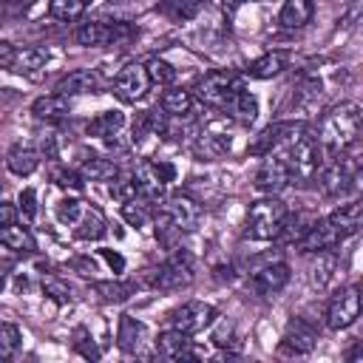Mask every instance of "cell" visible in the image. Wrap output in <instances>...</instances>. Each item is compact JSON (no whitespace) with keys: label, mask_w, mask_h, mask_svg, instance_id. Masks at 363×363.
I'll return each mask as SVG.
<instances>
[{"label":"cell","mask_w":363,"mask_h":363,"mask_svg":"<svg viewBox=\"0 0 363 363\" xmlns=\"http://www.w3.org/2000/svg\"><path fill=\"white\" fill-rule=\"evenodd\" d=\"M360 122H363V111L357 102H340L335 105L323 119H320V136H318V145L326 150V153H340L346 150L349 145L357 142L360 136Z\"/></svg>","instance_id":"cell-1"},{"label":"cell","mask_w":363,"mask_h":363,"mask_svg":"<svg viewBox=\"0 0 363 363\" xmlns=\"http://www.w3.org/2000/svg\"><path fill=\"white\" fill-rule=\"evenodd\" d=\"M286 218V204L275 196L258 199L247 213V235L255 241H275Z\"/></svg>","instance_id":"cell-2"},{"label":"cell","mask_w":363,"mask_h":363,"mask_svg":"<svg viewBox=\"0 0 363 363\" xmlns=\"http://www.w3.org/2000/svg\"><path fill=\"white\" fill-rule=\"evenodd\" d=\"M196 278V258L187 250H173L150 275V286L162 292H176L190 286Z\"/></svg>","instance_id":"cell-3"},{"label":"cell","mask_w":363,"mask_h":363,"mask_svg":"<svg viewBox=\"0 0 363 363\" xmlns=\"http://www.w3.org/2000/svg\"><path fill=\"white\" fill-rule=\"evenodd\" d=\"M241 88V79L233 74V71H227V68H218V71H207L199 82H196V96L204 102V105H210V108H224L230 99H233V94Z\"/></svg>","instance_id":"cell-4"},{"label":"cell","mask_w":363,"mask_h":363,"mask_svg":"<svg viewBox=\"0 0 363 363\" xmlns=\"http://www.w3.org/2000/svg\"><path fill=\"white\" fill-rule=\"evenodd\" d=\"M309 128L303 122H275L269 128H264L247 147L250 156H267V153H281L284 147H289L301 133H306Z\"/></svg>","instance_id":"cell-5"},{"label":"cell","mask_w":363,"mask_h":363,"mask_svg":"<svg viewBox=\"0 0 363 363\" xmlns=\"http://www.w3.org/2000/svg\"><path fill=\"white\" fill-rule=\"evenodd\" d=\"M173 176H176V170L167 162H139V167L133 170L136 190L150 204L164 196V187H167V182H173Z\"/></svg>","instance_id":"cell-6"},{"label":"cell","mask_w":363,"mask_h":363,"mask_svg":"<svg viewBox=\"0 0 363 363\" xmlns=\"http://www.w3.org/2000/svg\"><path fill=\"white\" fill-rule=\"evenodd\" d=\"M354 179H357V159H354V156L349 153V147H346V150L335 153V159L323 167V173H320V187H323L326 196H343V193L354 184Z\"/></svg>","instance_id":"cell-7"},{"label":"cell","mask_w":363,"mask_h":363,"mask_svg":"<svg viewBox=\"0 0 363 363\" xmlns=\"http://www.w3.org/2000/svg\"><path fill=\"white\" fill-rule=\"evenodd\" d=\"M216 306L207 303V301H187L182 306H176L170 315H167V323L170 329H179L184 335H199L204 332L213 320H216Z\"/></svg>","instance_id":"cell-8"},{"label":"cell","mask_w":363,"mask_h":363,"mask_svg":"<svg viewBox=\"0 0 363 363\" xmlns=\"http://www.w3.org/2000/svg\"><path fill=\"white\" fill-rule=\"evenodd\" d=\"M360 315V292L357 286H346L340 289L329 306H326V326L332 332H340V329H349Z\"/></svg>","instance_id":"cell-9"},{"label":"cell","mask_w":363,"mask_h":363,"mask_svg":"<svg viewBox=\"0 0 363 363\" xmlns=\"http://www.w3.org/2000/svg\"><path fill=\"white\" fill-rule=\"evenodd\" d=\"M113 94L122 99V102H128V105H133V102H139L145 94H147V88H150V79H147V71H145V65L142 62H130V65H125L116 77H113Z\"/></svg>","instance_id":"cell-10"},{"label":"cell","mask_w":363,"mask_h":363,"mask_svg":"<svg viewBox=\"0 0 363 363\" xmlns=\"http://www.w3.org/2000/svg\"><path fill=\"white\" fill-rule=\"evenodd\" d=\"M264 162L258 164V170H255V187L261 190V193H267V196H278L289 182H292V173H289V167H286V162L281 159V156H275V153H267V156H261Z\"/></svg>","instance_id":"cell-11"},{"label":"cell","mask_w":363,"mask_h":363,"mask_svg":"<svg viewBox=\"0 0 363 363\" xmlns=\"http://www.w3.org/2000/svg\"><path fill=\"white\" fill-rule=\"evenodd\" d=\"M130 34V28L125 23H102V20H88L77 28V43L88 45V48H99V45H111L119 43Z\"/></svg>","instance_id":"cell-12"},{"label":"cell","mask_w":363,"mask_h":363,"mask_svg":"<svg viewBox=\"0 0 363 363\" xmlns=\"http://www.w3.org/2000/svg\"><path fill=\"white\" fill-rule=\"evenodd\" d=\"M340 241H346L340 235V230L329 221V218H318L309 224V230L295 241L301 252H320V250H335Z\"/></svg>","instance_id":"cell-13"},{"label":"cell","mask_w":363,"mask_h":363,"mask_svg":"<svg viewBox=\"0 0 363 363\" xmlns=\"http://www.w3.org/2000/svg\"><path fill=\"white\" fill-rule=\"evenodd\" d=\"M318 343V332L312 329V323H306L303 318H292L284 337H281V352L284 354H309Z\"/></svg>","instance_id":"cell-14"},{"label":"cell","mask_w":363,"mask_h":363,"mask_svg":"<svg viewBox=\"0 0 363 363\" xmlns=\"http://www.w3.org/2000/svg\"><path fill=\"white\" fill-rule=\"evenodd\" d=\"M193 335H184V332H179V329H167V332H162L159 337H156V354L162 357V360H193L199 352L193 349V340H190Z\"/></svg>","instance_id":"cell-15"},{"label":"cell","mask_w":363,"mask_h":363,"mask_svg":"<svg viewBox=\"0 0 363 363\" xmlns=\"http://www.w3.org/2000/svg\"><path fill=\"white\" fill-rule=\"evenodd\" d=\"M162 213H164L182 233L196 230L199 221H201V207H199L190 196H173V199H167L164 207H162Z\"/></svg>","instance_id":"cell-16"},{"label":"cell","mask_w":363,"mask_h":363,"mask_svg":"<svg viewBox=\"0 0 363 363\" xmlns=\"http://www.w3.org/2000/svg\"><path fill=\"white\" fill-rule=\"evenodd\" d=\"M96 91H102V77L96 74V71H91V68H77V71H68L60 82H57V88H54V94H62V96H77V94H96Z\"/></svg>","instance_id":"cell-17"},{"label":"cell","mask_w":363,"mask_h":363,"mask_svg":"<svg viewBox=\"0 0 363 363\" xmlns=\"http://www.w3.org/2000/svg\"><path fill=\"white\" fill-rule=\"evenodd\" d=\"M145 343H147V326L142 320H136L133 315H122L119 326H116V346L125 354H139Z\"/></svg>","instance_id":"cell-18"},{"label":"cell","mask_w":363,"mask_h":363,"mask_svg":"<svg viewBox=\"0 0 363 363\" xmlns=\"http://www.w3.org/2000/svg\"><path fill=\"white\" fill-rule=\"evenodd\" d=\"M286 284H289V264H284V261L267 264L264 269H258V272L252 275V289H255L258 295H275V292H281Z\"/></svg>","instance_id":"cell-19"},{"label":"cell","mask_w":363,"mask_h":363,"mask_svg":"<svg viewBox=\"0 0 363 363\" xmlns=\"http://www.w3.org/2000/svg\"><path fill=\"white\" fill-rule=\"evenodd\" d=\"M315 17V3L312 0H284L281 11H278V26L286 31L303 28L306 23H312Z\"/></svg>","instance_id":"cell-20"},{"label":"cell","mask_w":363,"mask_h":363,"mask_svg":"<svg viewBox=\"0 0 363 363\" xmlns=\"http://www.w3.org/2000/svg\"><path fill=\"white\" fill-rule=\"evenodd\" d=\"M71 227H74V235H77V238H82V241H99V238L108 233L105 216H102L96 207H91V204H85V207H82L79 218H77Z\"/></svg>","instance_id":"cell-21"},{"label":"cell","mask_w":363,"mask_h":363,"mask_svg":"<svg viewBox=\"0 0 363 363\" xmlns=\"http://www.w3.org/2000/svg\"><path fill=\"white\" fill-rule=\"evenodd\" d=\"M286 62H289V51L275 48V51H267V54L255 57V60L247 65V74H250L252 79H269V77L281 74V71L286 68Z\"/></svg>","instance_id":"cell-22"},{"label":"cell","mask_w":363,"mask_h":363,"mask_svg":"<svg viewBox=\"0 0 363 363\" xmlns=\"http://www.w3.org/2000/svg\"><path fill=\"white\" fill-rule=\"evenodd\" d=\"M31 113L43 122H60L71 113V105H68V96H62V94H45V96L34 99Z\"/></svg>","instance_id":"cell-23"},{"label":"cell","mask_w":363,"mask_h":363,"mask_svg":"<svg viewBox=\"0 0 363 363\" xmlns=\"http://www.w3.org/2000/svg\"><path fill=\"white\" fill-rule=\"evenodd\" d=\"M224 111H230V116H233L238 125H252V122L258 119V99H255V94L238 88V91L233 94V99L224 105Z\"/></svg>","instance_id":"cell-24"},{"label":"cell","mask_w":363,"mask_h":363,"mask_svg":"<svg viewBox=\"0 0 363 363\" xmlns=\"http://www.w3.org/2000/svg\"><path fill=\"white\" fill-rule=\"evenodd\" d=\"M0 244L6 250H11V252H34L37 250V241H34L31 230L23 227V224H17V221L0 227Z\"/></svg>","instance_id":"cell-25"},{"label":"cell","mask_w":363,"mask_h":363,"mask_svg":"<svg viewBox=\"0 0 363 363\" xmlns=\"http://www.w3.org/2000/svg\"><path fill=\"white\" fill-rule=\"evenodd\" d=\"M326 218L340 230L343 238H349V235H354V233L360 230V201H357V199H354V201H346V204H340L337 210H332Z\"/></svg>","instance_id":"cell-26"},{"label":"cell","mask_w":363,"mask_h":363,"mask_svg":"<svg viewBox=\"0 0 363 363\" xmlns=\"http://www.w3.org/2000/svg\"><path fill=\"white\" fill-rule=\"evenodd\" d=\"M122 128H125L122 111H102V113H96V116L88 122V136L111 139V136H119Z\"/></svg>","instance_id":"cell-27"},{"label":"cell","mask_w":363,"mask_h":363,"mask_svg":"<svg viewBox=\"0 0 363 363\" xmlns=\"http://www.w3.org/2000/svg\"><path fill=\"white\" fill-rule=\"evenodd\" d=\"M6 167H9L14 176H31V173L40 167V153H37L34 147L17 145V147H11V150L6 153Z\"/></svg>","instance_id":"cell-28"},{"label":"cell","mask_w":363,"mask_h":363,"mask_svg":"<svg viewBox=\"0 0 363 363\" xmlns=\"http://www.w3.org/2000/svg\"><path fill=\"white\" fill-rule=\"evenodd\" d=\"M159 105H162V111H164L167 116H184V113H190V108H193V91H187V88H173V85H170V88L162 94Z\"/></svg>","instance_id":"cell-29"},{"label":"cell","mask_w":363,"mask_h":363,"mask_svg":"<svg viewBox=\"0 0 363 363\" xmlns=\"http://www.w3.org/2000/svg\"><path fill=\"white\" fill-rule=\"evenodd\" d=\"M201 9H204V0H162L159 3V14H164L173 23L193 20Z\"/></svg>","instance_id":"cell-30"},{"label":"cell","mask_w":363,"mask_h":363,"mask_svg":"<svg viewBox=\"0 0 363 363\" xmlns=\"http://www.w3.org/2000/svg\"><path fill=\"white\" fill-rule=\"evenodd\" d=\"M79 176L88 179V182H113V179L119 176V167H116V162H111V159L91 156V159L82 162Z\"/></svg>","instance_id":"cell-31"},{"label":"cell","mask_w":363,"mask_h":363,"mask_svg":"<svg viewBox=\"0 0 363 363\" xmlns=\"http://www.w3.org/2000/svg\"><path fill=\"white\" fill-rule=\"evenodd\" d=\"M335 269H337V252L335 250H320V252H315V264H312V286H318V289H323L329 281H332V275H335Z\"/></svg>","instance_id":"cell-32"},{"label":"cell","mask_w":363,"mask_h":363,"mask_svg":"<svg viewBox=\"0 0 363 363\" xmlns=\"http://www.w3.org/2000/svg\"><path fill=\"white\" fill-rule=\"evenodd\" d=\"M122 218L130 224V227H147L150 221H153V210H150V201L147 199H142V196H136V199H128V201H122Z\"/></svg>","instance_id":"cell-33"},{"label":"cell","mask_w":363,"mask_h":363,"mask_svg":"<svg viewBox=\"0 0 363 363\" xmlns=\"http://www.w3.org/2000/svg\"><path fill=\"white\" fill-rule=\"evenodd\" d=\"M45 62H48V51H43V48H14V60H11L9 71L26 74V71L43 68Z\"/></svg>","instance_id":"cell-34"},{"label":"cell","mask_w":363,"mask_h":363,"mask_svg":"<svg viewBox=\"0 0 363 363\" xmlns=\"http://www.w3.org/2000/svg\"><path fill=\"white\" fill-rule=\"evenodd\" d=\"M88 0H48V14L60 23H74L85 14Z\"/></svg>","instance_id":"cell-35"},{"label":"cell","mask_w":363,"mask_h":363,"mask_svg":"<svg viewBox=\"0 0 363 363\" xmlns=\"http://www.w3.org/2000/svg\"><path fill=\"white\" fill-rule=\"evenodd\" d=\"M94 292L108 303H122L133 295V284H128V281H96Z\"/></svg>","instance_id":"cell-36"},{"label":"cell","mask_w":363,"mask_h":363,"mask_svg":"<svg viewBox=\"0 0 363 363\" xmlns=\"http://www.w3.org/2000/svg\"><path fill=\"white\" fill-rule=\"evenodd\" d=\"M230 150V136H224V133H210V130H204L201 136H199V142H196V153L199 156H207V159H216V156H221V153H227Z\"/></svg>","instance_id":"cell-37"},{"label":"cell","mask_w":363,"mask_h":363,"mask_svg":"<svg viewBox=\"0 0 363 363\" xmlns=\"http://www.w3.org/2000/svg\"><path fill=\"white\" fill-rule=\"evenodd\" d=\"M145 71H147L150 85H173V79H176V68L162 57H150L145 62Z\"/></svg>","instance_id":"cell-38"},{"label":"cell","mask_w":363,"mask_h":363,"mask_svg":"<svg viewBox=\"0 0 363 363\" xmlns=\"http://www.w3.org/2000/svg\"><path fill=\"white\" fill-rule=\"evenodd\" d=\"M17 349H20V329L14 323L0 320V360L14 357Z\"/></svg>","instance_id":"cell-39"},{"label":"cell","mask_w":363,"mask_h":363,"mask_svg":"<svg viewBox=\"0 0 363 363\" xmlns=\"http://www.w3.org/2000/svg\"><path fill=\"white\" fill-rule=\"evenodd\" d=\"M82 207H85V201H82V199H77V196H68V199H62V201L57 204V218H60V224L71 227V224L79 218Z\"/></svg>","instance_id":"cell-40"},{"label":"cell","mask_w":363,"mask_h":363,"mask_svg":"<svg viewBox=\"0 0 363 363\" xmlns=\"http://www.w3.org/2000/svg\"><path fill=\"white\" fill-rule=\"evenodd\" d=\"M111 196H113L116 201L136 199V196H139V190H136L133 176H116V179H113V184H111Z\"/></svg>","instance_id":"cell-41"},{"label":"cell","mask_w":363,"mask_h":363,"mask_svg":"<svg viewBox=\"0 0 363 363\" xmlns=\"http://www.w3.org/2000/svg\"><path fill=\"white\" fill-rule=\"evenodd\" d=\"M43 289H45V295H48L51 301H57V303H68V301H71V289H68V284H62L60 278H43Z\"/></svg>","instance_id":"cell-42"},{"label":"cell","mask_w":363,"mask_h":363,"mask_svg":"<svg viewBox=\"0 0 363 363\" xmlns=\"http://www.w3.org/2000/svg\"><path fill=\"white\" fill-rule=\"evenodd\" d=\"M17 210H20L28 221L37 216V190H34V187H26V190L20 193V199H17Z\"/></svg>","instance_id":"cell-43"},{"label":"cell","mask_w":363,"mask_h":363,"mask_svg":"<svg viewBox=\"0 0 363 363\" xmlns=\"http://www.w3.org/2000/svg\"><path fill=\"white\" fill-rule=\"evenodd\" d=\"M51 179H54L60 187H65V190H82V176L74 173V170H54Z\"/></svg>","instance_id":"cell-44"},{"label":"cell","mask_w":363,"mask_h":363,"mask_svg":"<svg viewBox=\"0 0 363 363\" xmlns=\"http://www.w3.org/2000/svg\"><path fill=\"white\" fill-rule=\"evenodd\" d=\"M74 349H77V352H82L85 357H99V352L94 349V343H91V337H88V332H85V329H77Z\"/></svg>","instance_id":"cell-45"},{"label":"cell","mask_w":363,"mask_h":363,"mask_svg":"<svg viewBox=\"0 0 363 363\" xmlns=\"http://www.w3.org/2000/svg\"><path fill=\"white\" fill-rule=\"evenodd\" d=\"M17 207L14 204H9V201H0V227H6V224H14L17 221Z\"/></svg>","instance_id":"cell-46"},{"label":"cell","mask_w":363,"mask_h":363,"mask_svg":"<svg viewBox=\"0 0 363 363\" xmlns=\"http://www.w3.org/2000/svg\"><path fill=\"white\" fill-rule=\"evenodd\" d=\"M102 258L113 267V272H122V269H125V258H122L119 252H113V250H102Z\"/></svg>","instance_id":"cell-47"},{"label":"cell","mask_w":363,"mask_h":363,"mask_svg":"<svg viewBox=\"0 0 363 363\" xmlns=\"http://www.w3.org/2000/svg\"><path fill=\"white\" fill-rule=\"evenodd\" d=\"M14 48H17V45H11V43H0V68H9V65H11Z\"/></svg>","instance_id":"cell-48"},{"label":"cell","mask_w":363,"mask_h":363,"mask_svg":"<svg viewBox=\"0 0 363 363\" xmlns=\"http://www.w3.org/2000/svg\"><path fill=\"white\" fill-rule=\"evenodd\" d=\"M3 269H6V264H0V289H3V284H6V272H3Z\"/></svg>","instance_id":"cell-49"},{"label":"cell","mask_w":363,"mask_h":363,"mask_svg":"<svg viewBox=\"0 0 363 363\" xmlns=\"http://www.w3.org/2000/svg\"><path fill=\"white\" fill-rule=\"evenodd\" d=\"M235 3H241V0H224V6H235Z\"/></svg>","instance_id":"cell-50"}]
</instances>
